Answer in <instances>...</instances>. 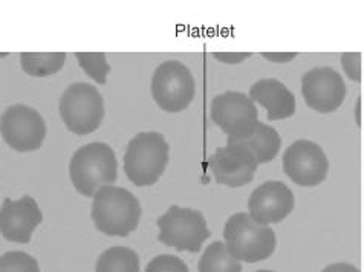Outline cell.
I'll return each instance as SVG.
<instances>
[{
	"instance_id": "1",
	"label": "cell",
	"mask_w": 364,
	"mask_h": 272,
	"mask_svg": "<svg viewBox=\"0 0 364 272\" xmlns=\"http://www.w3.org/2000/svg\"><path fill=\"white\" fill-rule=\"evenodd\" d=\"M90 216L95 228L106 236L126 237L138 228L141 205L129 190L105 185L95 191Z\"/></svg>"
},
{
	"instance_id": "2",
	"label": "cell",
	"mask_w": 364,
	"mask_h": 272,
	"mask_svg": "<svg viewBox=\"0 0 364 272\" xmlns=\"http://www.w3.org/2000/svg\"><path fill=\"white\" fill-rule=\"evenodd\" d=\"M69 178L80 195L92 197L105 185H114L118 178L115 152L106 143H89L70 158Z\"/></svg>"
},
{
	"instance_id": "3",
	"label": "cell",
	"mask_w": 364,
	"mask_h": 272,
	"mask_svg": "<svg viewBox=\"0 0 364 272\" xmlns=\"http://www.w3.org/2000/svg\"><path fill=\"white\" fill-rule=\"evenodd\" d=\"M170 158V146L158 132H139L129 141L124 171L136 187H150L163 176Z\"/></svg>"
},
{
	"instance_id": "4",
	"label": "cell",
	"mask_w": 364,
	"mask_h": 272,
	"mask_svg": "<svg viewBox=\"0 0 364 272\" xmlns=\"http://www.w3.org/2000/svg\"><path fill=\"white\" fill-rule=\"evenodd\" d=\"M224 239L228 253L247 263H257L271 257L277 241L274 229L257 224L248 213H236L227 220Z\"/></svg>"
},
{
	"instance_id": "5",
	"label": "cell",
	"mask_w": 364,
	"mask_h": 272,
	"mask_svg": "<svg viewBox=\"0 0 364 272\" xmlns=\"http://www.w3.org/2000/svg\"><path fill=\"white\" fill-rule=\"evenodd\" d=\"M58 110L68 130L80 136L89 135L103 123L105 99L94 85L78 82L65 89Z\"/></svg>"
},
{
	"instance_id": "6",
	"label": "cell",
	"mask_w": 364,
	"mask_h": 272,
	"mask_svg": "<svg viewBox=\"0 0 364 272\" xmlns=\"http://www.w3.org/2000/svg\"><path fill=\"white\" fill-rule=\"evenodd\" d=\"M196 83L190 69L179 60L161 63L151 77V97L155 103L168 114L186 110L195 98Z\"/></svg>"
},
{
	"instance_id": "7",
	"label": "cell",
	"mask_w": 364,
	"mask_h": 272,
	"mask_svg": "<svg viewBox=\"0 0 364 272\" xmlns=\"http://www.w3.org/2000/svg\"><path fill=\"white\" fill-rule=\"evenodd\" d=\"M159 241L178 251L199 253L210 237V229L204 214L198 210L171 205L158 219Z\"/></svg>"
},
{
	"instance_id": "8",
	"label": "cell",
	"mask_w": 364,
	"mask_h": 272,
	"mask_svg": "<svg viewBox=\"0 0 364 272\" xmlns=\"http://www.w3.org/2000/svg\"><path fill=\"white\" fill-rule=\"evenodd\" d=\"M46 123L36 109L13 104L0 116V135L16 152L28 153L42 147L46 138Z\"/></svg>"
},
{
	"instance_id": "9",
	"label": "cell",
	"mask_w": 364,
	"mask_h": 272,
	"mask_svg": "<svg viewBox=\"0 0 364 272\" xmlns=\"http://www.w3.org/2000/svg\"><path fill=\"white\" fill-rule=\"evenodd\" d=\"M283 171L297 185L317 187L328 176L329 161L318 144L299 139L283 153Z\"/></svg>"
},
{
	"instance_id": "10",
	"label": "cell",
	"mask_w": 364,
	"mask_h": 272,
	"mask_svg": "<svg viewBox=\"0 0 364 272\" xmlns=\"http://www.w3.org/2000/svg\"><path fill=\"white\" fill-rule=\"evenodd\" d=\"M210 115L228 138L247 135L259 121L256 104L248 95L236 90L216 95L211 102Z\"/></svg>"
},
{
	"instance_id": "11",
	"label": "cell",
	"mask_w": 364,
	"mask_h": 272,
	"mask_svg": "<svg viewBox=\"0 0 364 272\" xmlns=\"http://www.w3.org/2000/svg\"><path fill=\"white\" fill-rule=\"evenodd\" d=\"M301 94L311 109L318 114H331L345 102L346 85L336 69L320 66L301 77Z\"/></svg>"
},
{
	"instance_id": "12",
	"label": "cell",
	"mask_w": 364,
	"mask_h": 272,
	"mask_svg": "<svg viewBox=\"0 0 364 272\" xmlns=\"http://www.w3.org/2000/svg\"><path fill=\"white\" fill-rule=\"evenodd\" d=\"M294 193L280 180H268L252 191L248 199L250 217L257 224H279L294 210Z\"/></svg>"
},
{
	"instance_id": "13",
	"label": "cell",
	"mask_w": 364,
	"mask_h": 272,
	"mask_svg": "<svg viewBox=\"0 0 364 272\" xmlns=\"http://www.w3.org/2000/svg\"><path fill=\"white\" fill-rule=\"evenodd\" d=\"M208 165L218 184L237 188L255 179L259 164L244 147L227 144L225 147L216 148V152L208 159Z\"/></svg>"
},
{
	"instance_id": "14",
	"label": "cell",
	"mask_w": 364,
	"mask_h": 272,
	"mask_svg": "<svg viewBox=\"0 0 364 272\" xmlns=\"http://www.w3.org/2000/svg\"><path fill=\"white\" fill-rule=\"evenodd\" d=\"M42 220L43 214L34 197L23 196L18 200L5 197L0 208V234L8 241L28 244Z\"/></svg>"
},
{
	"instance_id": "15",
	"label": "cell",
	"mask_w": 364,
	"mask_h": 272,
	"mask_svg": "<svg viewBox=\"0 0 364 272\" xmlns=\"http://www.w3.org/2000/svg\"><path fill=\"white\" fill-rule=\"evenodd\" d=\"M252 103L264 106L268 119L279 121L296 114V97L277 78H262L250 87Z\"/></svg>"
},
{
	"instance_id": "16",
	"label": "cell",
	"mask_w": 364,
	"mask_h": 272,
	"mask_svg": "<svg viewBox=\"0 0 364 272\" xmlns=\"http://www.w3.org/2000/svg\"><path fill=\"white\" fill-rule=\"evenodd\" d=\"M227 144H237L255 156L257 164H267L279 155L282 138L277 130L257 121L250 132L239 138H228Z\"/></svg>"
},
{
	"instance_id": "17",
	"label": "cell",
	"mask_w": 364,
	"mask_h": 272,
	"mask_svg": "<svg viewBox=\"0 0 364 272\" xmlns=\"http://www.w3.org/2000/svg\"><path fill=\"white\" fill-rule=\"evenodd\" d=\"M66 62L65 53H22L20 66L28 75L43 78L54 75L63 69Z\"/></svg>"
},
{
	"instance_id": "18",
	"label": "cell",
	"mask_w": 364,
	"mask_h": 272,
	"mask_svg": "<svg viewBox=\"0 0 364 272\" xmlns=\"http://www.w3.org/2000/svg\"><path fill=\"white\" fill-rule=\"evenodd\" d=\"M95 272H139V256L126 246H114L100 256Z\"/></svg>"
},
{
	"instance_id": "19",
	"label": "cell",
	"mask_w": 364,
	"mask_h": 272,
	"mask_svg": "<svg viewBox=\"0 0 364 272\" xmlns=\"http://www.w3.org/2000/svg\"><path fill=\"white\" fill-rule=\"evenodd\" d=\"M199 272H242L240 261L232 257L224 241H213L199 260Z\"/></svg>"
},
{
	"instance_id": "20",
	"label": "cell",
	"mask_w": 364,
	"mask_h": 272,
	"mask_svg": "<svg viewBox=\"0 0 364 272\" xmlns=\"http://www.w3.org/2000/svg\"><path fill=\"white\" fill-rule=\"evenodd\" d=\"M78 65L98 85L107 83L110 65L105 53H75Z\"/></svg>"
},
{
	"instance_id": "21",
	"label": "cell",
	"mask_w": 364,
	"mask_h": 272,
	"mask_svg": "<svg viewBox=\"0 0 364 272\" xmlns=\"http://www.w3.org/2000/svg\"><path fill=\"white\" fill-rule=\"evenodd\" d=\"M0 272H40L37 260L23 251H9L0 256Z\"/></svg>"
},
{
	"instance_id": "22",
	"label": "cell",
	"mask_w": 364,
	"mask_h": 272,
	"mask_svg": "<svg viewBox=\"0 0 364 272\" xmlns=\"http://www.w3.org/2000/svg\"><path fill=\"white\" fill-rule=\"evenodd\" d=\"M146 272H188V266L176 256L163 254L150 260Z\"/></svg>"
},
{
	"instance_id": "23",
	"label": "cell",
	"mask_w": 364,
	"mask_h": 272,
	"mask_svg": "<svg viewBox=\"0 0 364 272\" xmlns=\"http://www.w3.org/2000/svg\"><path fill=\"white\" fill-rule=\"evenodd\" d=\"M341 65L345 67L346 74L353 82H361V54L360 53H346L341 55Z\"/></svg>"
},
{
	"instance_id": "24",
	"label": "cell",
	"mask_w": 364,
	"mask_h": 272,
	"mask_svg": "<svg viewBox=\"0 0 364 272\" xmlns=\"http://www.w3.org/2000/svg\"><path fill=\"white\" fill-rule=\"evenodd\" d=\"M251 53H213V57L218 58L219 62L227 65H239L244 60L250 58Z\"/></svg>"
},
{
	"instance_id": "25",
	"label": "cell",
	"mask_w": 364,
	"mask_h": 272,
	"mask_svg": "<svg viewBox=\"0 0 364 272\" xmlns=\"http://www.w3.org/2000/svg\"><path fill=\"white\" fill-rule=\"evenodd\" d=\"M262 57L274 63H288L297 57V53H262Z\"/></svg>"
},
{
	"instance_id": "26",
	"label": "cell",
	"mask_w": 364,
	"mask_h": 272,
	"mask_svg": "<svg viewBox=\"0 0 364 272\" xmlns=\"http://www.w3.org/2000/svg\"><path fill=\"white\" fill-rule=\"evenodd\" d=\"M321 272H360V269L350 263H332Z\"/></svg>"
},
{
	"instance_id": "27",
	"label": "cell",
	"mask_w": 364,
	"mask_h": 272,
	"mask_svg": "<svg viewBox=\"0 0 364 272\" xmlns=\"http://www.w3.org/2000/svg\"><path fill=\"white\" fill-rule=\"evenodd\" d=\"M257 272H274V271H268V269H262V271H257Z\"/></svg>"
}]
</instances>
